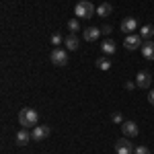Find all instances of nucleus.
I'll use <instances>...</instances> for the list:
<instances>
[{"label": "nucleus", "mask_w": 154, "mask_h": 154, "mask_svg": "<svg viewBox=\"0 0 154 154\" xmlns=\"http://www.w3.org/2000/svg\"><path fill=\"white\" fill-rule=\"evenodd\" d=\"M51 62L56 64V66H66L68 64V51L66 49H62V48H56L54 51H51Z\"/></svg>", "instance_id": "4"}, {"label": "nucleus", "mask_w": 154, "mask_h": 154, "mask_svg": "<svg viewBox=\"0 0 154 154\" xmlns=\"http://www.w3.org/2000/svg\"><path fill=\"white\" fill-rule=\"evenodd\" d=\"M121 131H123L125 138H136L140 130H138L136 121H123V123H121Z\"/></svg>", "instance_id": "8"}, {"label": "nucleus", "mask_w": 154, "mask_h": 154, "mask_svg": "<svg viewBox=\"0 0 154 154\" xmlns=\"http://www.w3.org/2000/svg\"><path fill=\"white\" fill-rule=\"evenodd\" d=\"M101 49H103L105 54H115L117 45H115V41H113V39H105V41L101 43Z\"/></svg>", "instance_id": "15"}, {"label": "nucleus", "mask_w": 154, "mask_h": 154, "mask_svg": "<svg viewBox=\"0 0 154 154\" xmlns=\"http://www.w3.org/2000/svg\"><path fill=\"white\" fill-rule=\"evenodd\" d=\"M140 49H142V56L146 60H154V41L146 39V41H144V45Z\"/></svg>", "instance_id": "12"}, {"label": "nucleus", "mask_w": 154, "mask_h": 154, "mask_svg": "<svg viewBox=\"0 0 154 154\" xmlns=\"http://www.w3.org/2000/svg\"><path fill=\"white\" fill-rule=\"evenodd\" d=\"M140 37H142L144 41H146V39H152L154 37V27L152 25H144V27H140Z\"/></svg>", "instance_id": "14"}, {"label": "nucleus", "mask_w": 154, "mask_h": 154, "mask_svg": "<svg viewBox=\"0 0 154 154\" xmlns=\"http://www.w3.org/2000/svg\"><path fill=\"white\" fill-rule=\"evenodd\" d=\"M134 154H150V150L146 146H138V148H134Z\"/></svg>", "instance_id": "21"}, {"label": "nucleus", "mask_w": 154, "mask_h": 154, "mask_svg": "<svg viewBox=\"0 0 154 154\" xmlns=\"http://www.w3.org/2000/svg\"><path fill=\"white\" fill-rule=\"evenodd\" d=\"M142 45H144V39L140 35H134V33L125 35V41H123V48H125V49L134 51V49H140Z\"/></svg>", "instance_id": "3"}, {"label": "nucleus", "mask_w": 154, "mask_h": 154, "mask_svg": "<svg viewBox=\"0 0 154 154\" xmlns=\"http://www.w3.org/2000/svg\"><path fill=\"white\" fill-rule=\"evenodd\" d=\"M111 12H113V6H111L109 2H103V4L97 8V14H99V17H109Z\"/></svg>", "instance_id": "16"}, {"label": "nucleus", "mask_w": 154, "mask_h": 154, "mask_svg": "<svg viewBox=\"0 0 154 154\" xmlns=\"http://www.w3.org/2000/svg\"><path fill=\"white\" fill-rule=\"evenodd\" d=\"M136 86H138L136 82H125V91H134Z\"/></svg>", "instance_id": "23"}, {"label": "nucleus", "mask_w": 154, "mask_h": 154, "mask_svg": "<svg viewBox=\"0 0 154 154\" xmlns=\"http://www.w3.org/2000/svg\"><path fill=\"white\" fill-rule=\"evenodd\" d=\"M111 121L117 123V125H121V123H123V115H121V113H113V115H111Z\"/></svg>", "instance_id": "20"}, {"label": "nucleus", "mask_w": 154, "mask_h": 154, "mask_svg": "<svg viewBox=\"0 0 154 154\" xmlns=\"http://www.w3.org/2000/svg\"><path fill=\"white\" fill-rule=\"evenodd\" d=\"M101 35H103V33H101V29H99V27H86V29H84V33H82L84 41H97Z\"/></svg>", "instance_id": "10"}, {"label": "nucleus", "mask_w": 154, "mask_h": 154, "mask_svg": "<svg viewBox=\"0 0 154 154\" xmlns=\"http://www.w3.org/2000/svg\"><path fill=\"white\" fill-rule=\"evenodd\" d=\"M125 35H130V33H134L136 29H138V21L134 19V17H125L123 21H121V27H119Z\"/></svg>", "instance_id": "6"}, {"label": "nucleus", "mask_w": 154, "mask_h": 154, "mask_svg": "<svg viewBox=\"0 0 154 154\" xmlns=\"http://www.w3.org/2000/svg\"><path fill=\"white\" fill-rule=\"evenodd\" d=\"M51 45H56V48L62 45V35H60V33H54V35H51Z\"/></svg>", "instance_id": "19"}, {"label": "nucleus", "mask_w": 154, "mask_h": 154, "mask_svg": "<svg viewBox=\"0 0 154 154\" xmlns=\"http://www.w3.org/2000/svg\"><path fill=\"white\" fill-rule=\"evenodd\" d=\"M29 140H33V136H31V131L27 130V128H23V130L17 131V144H19V146L29 144Z\"/></svg>", "instance_id": "11"}, {"label": "nucleus", "mask_w": 154, "mask_h": 154, "mask_svg": "<svg viewBox=\"0 0 154 154\" xmlns=\"http://www.w3.org/2000/svg\"><path fill=\"white\" fill-rule=\"evenodd\" d=\"M95 64H97V68H99V70H111V60L105 58V56H103V58H99Z\"/></svg>", "instance_id": "17"}, {"label": "nucleus", "mask_w": 154, "mask_h": 154, "mask_svg": "<svg viewBox=\"0 0 154 154\" xmlns=\"http://www.w3.org/2000/svg\"><path fill=\"white\" fill-rule=\"evenodd\" d=\"M37 121H39V113H37L35 109H31V107H27V109H23L19 113V123L23 128H35Z\"/></svg>", "instance_id": "1"}, {"label": "nucleus", "mask_w": 154, "mask_h": 154, "mask_svg": "<svg viewBox=\"0 0 154 154\" xmlns=\"http://www.w3.org/2000/svg\"><path fill=\"white\" fill-rule=\"evenodd\" d=\"M101 33L103 35H111V25H103L101 27Z\"/></svg>", "instance_id": "22"}, {"label": "nucleus", "mask_w": 154, "mask_h": 154, "mask_svg": "<svg viewBox=\"0 0 154 154\" xmlns=\"http://www.w3.org/2000/svg\"><path fill=\"white\" fill-rule=\"evenodd\" d=\"M64 45H66V49H78V45H80V43H78V37L70 33V35L64 39Z\"/></svg>", "instance_id": "13"}, {"label": "nucleus", "mask_w": 154, "mask_h": 154, "mask_svg": "<svg viewBox=\"0 0 154 154\" xmlns=\"http://www.w3.org/2000/svg\"><path fill=\"white\" fill-rule=\"evenodd\" d=\"M66 29H68V31H70L72 35H74V33H76V31L80 29V25H78V19H72V21H68V25H66Z\"/></svg>", "instance_id": "18"}, {"label": "nucleus", "mask_w": 154, "mask_h": 154, "mask_svg": "<svg viewBox=\"0 0 154 154\" xmlns=\"http://www.w3.org/2000/svg\"><path fill=\"white\" fill-rule=\"evenodd\" d=\"M148 101H150V105H154V91L148 93Z\"/></svg>", "instance_id": "24"}, {"label": "nucleus", "mask_w": 154, "mask_h": 154, "mask_svg": "<svg viewBox=\"0 0 154 154\" xmlns=\"http://www.w3.org/2000/svg\"><path fill=\"white\" fill-rule=\"evenodd\" d=\"M115 152L117 154H134V146H131L130 138H119L117 142H115Z\"/></svg>", "instance_id": "5"}, {"label": "nucleus", "mask_w": 154, "mask_h": 154, "mask_svg": "<svg viewBox=\"0 0 154 154\" xmlns=\"http://www.w3.org/2000/svg\"><path fill=\"white\" fill-rule=\"evenodd\" d=\"M136 84H138V88H150V84H152V76L148 74V72H138L136 74Z\"/></svg>", "instance_id": "7"}, {"label": "nucleus", "mask_w": 154, "mask_h": 154, "mask_svg": "<svg viewBox=\"0 0 154 154\" xmlns=\"http://www.w3.org/2000/svg\"><path fill=\"white\" fill-rule=\"evenodd\" d=\"M31 136H33L35 142H41V140H45L49 136V128L48 125H35V128L31 130Z\"/></svg>", "instance_id": "9"}, {"label": "nucleus", "mask_w": 154, "mask_h": 154, "mask_svg": "<svg viewBox=\"0 0 154 154\" xmlns=\"http://www.w3.org/2000/svg\"><path fill=\"white\" fill-rule=\"evenodd\" d=\"M74 12H76V19H91L97 11H95V6H93V2H88V0H80V2H76Z\"/></svg>", "instance_id": "2"}]
</instances>
